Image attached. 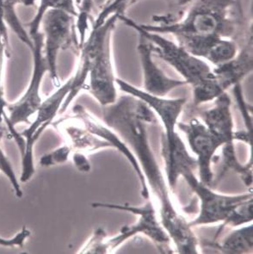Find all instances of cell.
Returning <instances> with one entry per match:
<instances>
[{
    "label": "cell",
    "instance_id": "1",
    "mask_svg": "<svg viewBox=\"0 0 253 254\" xmlns=\"http://www.w3.org/2000/svg\"><path fill=\"white\" fill-rule=\"evenodd\" d=\"M104 124L126 142L136 157L147 186L159 202L163 228L179 254H199V242L187 220L176 209L170 188L150 146L147 126L156 124L153 111L142 100L126 94L112 105L102 107Z\"/></svg>",
    "mask_w": 253,
    "mask_h": 254
},
{
    "label": "cell",
    "instance_id": "2",
    "mask_svg": "<svg viewBox=\"0 0 253 254\" xmlns=\"http://www.w3.org/2000/svg\"><path fill=\"white\" fill-rule=\"evenodd\" d=\"M182 16H154L155 24H140L144 30L172 35L194 56L205 59L214 43L222 39L240 45L253 34L241 0H194Z\"/></svg>",
    "mask_w": 253,
    "mask_h": 254
},
{
    "label": "cell",
    "instance_id": "3",
    "mask_svg": "<svg viewBox=\"0 0 253 254\" xmlns=\"http://www.w3.org/2000/svg\"><path fill=\"white\" fill-rule=\"evenodd\" d=\"M119 14L109 16L98 26L92 27L90 35L82 43L79 62L71 89L62 104L60 114L65 113L74 98L85 90L104 107L117 99V78L114 72L111 55V38Z\"/></svg>",
    "mask_w": 253,
    "mask_h": 254
},
{
    "label": "cell",
    "instance_id": "4",
    "mask_svg": "<svg viewBox=\"0 0 253 254\" xmlns=\"http://www.w3.org/2000/svg\"><path fill=\"white\" fill-rule=\"evenodd\" d=\"M118 19L144 36L153 44V56L172 65L192 87L201 85L213 77V71L207 62L192 55L179 43L159 33L144 30L140 24L130 19L125 14H119Z\"/></svg>",
    "mask_w": 253,
    "mask_h": 254
},
{
    "label": "cell",
    "instance_id": "5",
    "mask_svg": "<svg viewBox=\"0 0 253 254\" xmlns=\"http://www.w3.org/2000/svg\"><path fill=\"white\" fill-rule=\"evenodd\" d=\"M91 207L94 209H113L132 213L133 215L139 216V219L134 224L126 226L121 229L118 235L114 236L113 238L106 240L105 246L108 254L115 250L116 248L124 244L125 241L129 240L136 235H146L149 238L156 248H158L161 254H172L170 238L166 229L163 228L161 222H159L157 218L155 209L153 207V202L146 201L145 204L141 206L128 205V204H117L110 202H95L91 203Z\"/></svg>",
    "mask_w": 253,
    "mask_h": 254
},
{
    "label": "cell",
    "instance_id": "6",
    "mask_svg": "<svg viewBox=\"0 0 253 254\" xmlns=\"http://www.w3.org/2000/svg\"><path fill=\"white\" fill-rule=\"evenodd\" d=\"M76 16L65 10H50L41 23L43 35V53L49 65V74L55 86L60 85L57 59L60 53L70 50L78 56L80 40L77 34Z\"/></svg>",
    "mask_w": 253,
    "mask_h": 254
},
{
    "label": "cell",
    "instance_id": "7",
    "mask_svg": "<svg viewBox=\"0 0 253 254\" xmlns=\"http://www.w3.org/2000/svg\"><path fill=\"white\" fill-rule=\"evenodd\" d=\"M196 168L193 165H185L179 171V177L185 179L201 202V209L197 217L194 221L189 222L190 227L192 228L223 222L240 204L253 198L252 190L250 192L232 195L214 192L213 188L206 186L196 178L195 174Z\"/></svg>",
    "mask_w": 253,
    "mask_h": 254
},
{
    "label": "cell",
    "instance_id": "8",
    "mask_svg": "<svg viewBox=\"0 0 253 254\" xmlns=\"http://www.w3.org/2000/svg\"><path fill=\"white\" fill-rule=\"evenodd\" d=\"M231 107L230 96L224 92L214 99L212 107L199 112L203 124L222 143L221 169L218 173L221 178L230 171L240 176L247 172V166L238 160L234 147V122Z\"/></svg>",
    "mask_w": 253,
    "mask_h": 254
},
{
    "label": "cell",
    "instance_id": "9",
    "mask_svg": "<svg viewBox=\"0 0 253 254\" xmlns=\"http://www.w3.org/2000/svg\"><path fill=\"white\" fill-rule=\"evenodd\" d=\"M33 42V69L29 85L23 96L15 103L8 104L6 111L9 115L3 118L7 127H16L21 124H30V118L43 101L41 95L42 80L46 73H49V65L43 53V35L40 31L31 37Z\"/></svg>",
    "mask_w": 253,
    "mask_h": 254
},
{
    "label": "cell",
    "instance_id": "10",
    "mask_svg": "<svg viewBox=\"0 0 253 254\" xmlns=\"http://www.w3.org/2000/svg\"><path fill=\"white\" fill-rule=\"evenodd\" d=\"M72 77L64 85L60 86L49 98L42 102L36 112V118L29 127L20 133L25 141V149L22 154V173L20 177L21 183H27L32 179L36 173L34 147L36 141L42 136V133L54 123L56 115L60 112L62 105L70 91Z\"/></svg>",
    "mask_w": 253,
    "mask_h": 254
},
{
    "label": "cell",
    "instance_id": "11",
    "mask_svg": "<svg viewBox=\"0 0 253 254\" xmlns=\"http://www.w3.org/2000/svg\"><path fill=\"white\" fill-rule=\"evenodd\" d=\"M177 126L185 133L189 146L196 155L200 181L213 188L214 173L212 164L217 160L215 153L222 147V143L197 118H190L187 123L179 122Z\"/></svg>",
    "mask_w": 253,
    "mask_h": 254
},
{
    "label": "cell",
    "instance_id": "12",
    "mask_svg": "<svg viewBox=\"0 0 253 254\" xmlns=\"http://www.w3.org/2000/svg\"><path fill=\"white\" fill-rule=\"evenodd\" d=\"M117 85L121 91L126 94L132 95L142 100L152 111L156 112L162 122L166 132L163 133L166 140H171L177 134L176 127L179 123V116L182 113L186 105L187 99L185 98H166L155 95L150 94L144 90L138 89L124 79L117 78Z\"/></svg>",
    "mask_w": 253,
    "mask_h": 254
},
{
    "label": "cell",
    "instance_id": "13",
    "mask_svg": "<svg viewBox=\"0 0 253 254\" xmlns=\"http://www.w3.org/2000/svg\"><path fill=\"white\" fill-rule=\"evenodd\" d=\"M72 115L73 118L79 121L83 127H85L87 130L91 132L92 134H96L97 136L109 141L112 145L113 148L118 150L121 153H123L128 160L131 166L133 167V171L136 173L138 179L140 180L141 186V195L144 199L148 200L150 197L149 188L147 186L145 177L142 171L140 169V165L138 163L136 157L134 156L132 150L126 145V142L121 138L118 134L108 127L106 124H102L100 121L95 118L91 113L88 112L87 110L80 105H75L72 108Z\"/></svg>",
    "mask_w": 253,
    "mask_h": 254
},
{
    "label": "cell",
    "instance_id": "14",
    "mask_svg": "<svg viewBox=\"0 0 253 254\" xmlns=\"http://www.w3.org/2000/svg\"><path fill=\"white\" fill-rule=\"evenodd\" d=\"M137 51L142 68L144 91L159 97H166L174 89L188 85L185 79L170 78L153 61V44L139 34Z\"/></svg>",
    "mask_w": 253,
    "mask_h": 254
},
{
    "label": "cell",
    "instance_id": "15",
    "mask_svg": "<svg viewBox=\"0 0 253 254\" xmlns=\"http://www.w3.org/2000/svg\"><path fill=\"white\" fill-rule=\"evenodd\" d=\"M253 34L247 37L240 46L237 56L234 59L212 69L214 81L222 93L228 89L241 84L244 78L253 72Z\"/></svg>",
    "mask_w": 253,
    "mask_h": 254
},
{
    "label": "cell",
    "instance_id": "16",
    "mask_svg": "<svg viewBox=\"0 0 253 254\" xmlns=\"http://www.w3.org/2000/svg\"><path fill=\"white\" fill-rule=\"evenodd\" d=\"M51 125H56V127H60V130L62 131V134L65 137L72 152H80L86 154L94 153L98 150L112 147V145L107 140L92 134L85 127L69 124L66 120H60L53 123Z\"/></svg>",
    "mask_w": 253,
    "mask_h": 254
},
{
    "label": "cell",
    "instance_id": "17",
    "mask_svg": "<svg viewBox=\"0 0 253 254\" xmlns=\"http://www.w3.org/2000/svg\"><path fill=\"white\" fill-rule=\"evenodd\" d=\"M200 244L214 249L221 254H243L253 253V225L238 228L227 235L222 241H207Z\"/></svg>",
    "mask_w": 253,
    "mask_h": 254
},
{
    "label": "cell",
    "instance_id": "18",
    "mask_svg": "<svg viewBox=\"0 0 253 254\" xmlns=\"http://www.w3.org/2000/svg\"><path fill=\"white\" fill-rule=\"evenodd\" d=\"M110 0H76L77 20L76 27L80 40V47L86 38L89 25L94 23L95 19L103 10Z\"/></svg>",
    "mask_w": 253,
    "mask_h": 254
},
{
    "label": "cell",
    "instance_id": "19",
    "mask_svg": "<svg viewBox=\"0 0 253 254\" xmlns=\"http://www.w3.org/2000/svg\"><path fill=\"white\" fill-rule=\"evenodd\" d=\"M36 3V0H2V6L3 10V19L6 25L10 27L16 36L29 48L32 49L33 42L29 37V33L23 28L16 15V8L19 4L25 6H32Z\"/></svg>",
    "mask_w": 253,
    "mask_h": 254
},
{
    "label": "cell",
    "instance_id": "20",
    "mask_svg": "<svg viewBox=\"0 0 253 254\" xmlns=\"http://www.w3.org/2000/svg\"><path fill=\"white\" fill-rule=\"evenodd\" d=\"M62 10L77 17L76 0H40L36 13L28 23L29 36L30 38L40 32L42 17L48 10Z\"/></svg>",
    "mask_w": 253,
    "mask_h": 254
},
{
    "label": "cell",
    "instance_id": "21",
    "mask_svg": "<svg viewBox=\"0 0 253 254\" xmlns=\"http://www.w3.org/2000/svg\"><path fill=\"white\" fill-rule=\"evenodd\" d=\"M5 56H10V44L8 38L7 25L3 19V10L2 0H0V124L3 122V118L6 116V108L8 102L3 95L2 77H3V63Z\"/></svg>",
    "mask_w": 253,
    "mask_h": 254
},
{
    "label": "cell",
    "instance_id": "22",
    "mask_svg": "<svg viewBox=\"0 0 253 254\" xmlns=\"http://www.w3.org/2000/svg\"><path fill=\"white\" fill-rule=\"evenodd\" d=\"M240 46L234 40H220L211 48L205 60L215 66L222 65L237 56Z\"/></svg>",
    "mask_w": 253,
    "mask_h": 254
},
{
    "label": "cell",
    "instance_id": "23",
    "mask_svg": "<svg viewBox=\"0 0 253 254\" xmlns=\"http://www.w3.org/2000/svg\"><path fill=\"white\" fill-rule=\"evenodd\" d=\"M253 222V198L247 200V202L240 204L238 208L234 209L233 213L227 217L222 224L218 228L214 239L212 241H216L219 236L227 227L237 228L244 224Z\"/></svg>",
    "mask_w": 253,
    "mask_h": 254
},
{
    "label": "cell",
    "instance_id": "24",
    "mask_svg": "<svg viewBox=\"0 0 253 254\" xmlns=\"http://www.w3.org/2000/svg\"><path fill=\"white\" fill-rule=\"evenodd\" d=\"M106 238H107V234L104 228H97L87 243L84 245V248L78 252V254H108L106 246H105Z\"/></svg>",
    "mask_w": 253,
    "mask_h": 254
},
{
    "label": "cell",
    "instance_id": "25",
    "mask_svg": "<svg viewBox=\"0 0 253 254\" xmlns=\"http://www.w3.org/2000/svg\"><path fill=\"white\" fill-rule=\"evenodd\" d=\"M72 153L71 147L68 144L57 147L52 152L45 153L40 158L39 163L43 167L58 166L64 164L68 160L69 157Z\"/></svg>",
    "mask_w": 253,
    "mask_h": 254
},
{
    "label": "cell",
    "instance_id": "26",
    "mask_svg": "<svg viewBox=\"0 0 253 254\" xmlns=\"http://www.w3.org/2000/svg\"><path fill=\"white\" fill-rule=\"evenodd\" d=\"M133 0H110L103 10L95 19L92 27L98 26L113 14H125L126 9L131 6Z\"/></svg>",
    "mask_w": 253,
    "mask_h": 254
},
{
    "label": "cell",
    "instance_id": "27",
    "mask_svg": "<svg viewBox=\"0 0 253 254\" xmlns=\"http://www.w3.org/2000/svg\"><path fill=\"white\" fill-rule=\"evenodd\" d=\"M0 172L3 173L8 178L10 185L13 188L15 195L19 198L22 197L23 193V190L21 188L19 180L16 177V173H15L11 164H10V160L8 159L6 154L3 152L1 146H0Z\"/></svg>",
    "mask_w": 253,
    "mask_h": 254
},
{
    "label": "cell",
    "instance_id": "28",
    "mask_svg": "<svg viewBox=\"0 0 253 254\" xmlns=\"http://www.w3.org/2000/svg\"><path fill=\"white\" fill-rule=\"evenodd\" d=\"M30 235H31V232L29 228L23 227L15 236L11 238H3L0 236V246L4 248H23Z\"/></svg>",
    "mask_w": 253,
    "mask_h": 254
},
{
    "label": "cell",
    "instance_id": "29",
    "mask_svg": "<svg viewBox=\"0 0 253 254\" xmlns=\"http://www.w3.org/2000/svg\"><path fill=\"white\" fill-rule=\"evenodd\" d=\"M71 160L73 162L76 169L81 173H87L91 172V165L90 160H88L86 154L80 152H73Z\"/></svg>",
    "mask_w": 253,
    "mask_h": 254
},
{
    "label": "cell",
    "instance_id": "30",
    "mask_svg": "<svg viewBox=\"0 0 253 254\" xmlns=\"http://www.w3.org/2000/svg\"><path fill=\"white\" fill-rule=\"evenodd\" d=\"M140 1L142 0H133L131 3V6L135 3H139ZM165 1H167L169 3L177 7H185L188 6L189 4L192 3L194 0H165Z\"/></svg>",
    "mask_w": 253,
    "mask_h": 254
},
{
    "label": "cell",
    "instance_id": "31",
    "mask_svg": "<svg viewBox=\"0 0 253 254\" xmlns=\"http://www.w3.org/2000/svg\"><path fill=\"white\" fill-rule=\"evenodd\" d=\"M0 138H1V136H0Z\"/></svg>",
    "mask_w": 253,
    "mask_h": 254
}]
</instances>
